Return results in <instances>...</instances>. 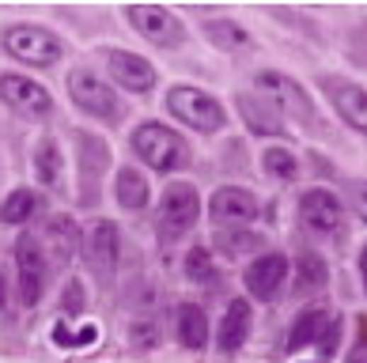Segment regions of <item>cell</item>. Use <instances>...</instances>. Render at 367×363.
<instances>
[{
	"instance_id": "2",
	"label": "cell",
	"mask_w": 367,
	"mask_h": 363,
	"mask_svg": "<svg viewBox=\"0 0 367 363\" xmlns=\"http://www.w3.org/2000/svg\"><path fill=\"white\" fill-rule=\"evenodd\" d=\"M0 42H4L8 57H16V61H23V64H35V69H50V64L64 53L57 35H50L46 27H30V23L8 27Z\"/></svg>"
},
{
	"instance_id": "12",
	"label": "cell",
	"mask_w": 367,
	"mask_h": 363,
	"mask_svg": "<svg viewBox=\"0 0 367 363\" xmlns=\"http://www.w3.org/2000/svg\"><path fill=\"white\" fill-rule=\"evenodd\" d=\"M213 224L220 227H242L258 216V201H254L250 190H239V185H224V190L213 193Z\"/></svg>"
},
{
	"instance_id": "34",
	"label": "cell",
	"mask_w": 367,
	"mask_h": 363,
	"mask_svg": "<svg viewBox=\"0 0 367 363\" xmlns=\"http://www.w3.org/2000/svg\"><path fill=\"white\" fill-rule=\"evenodd\" d=\"M53 345H57V348H69V345H72V333H69V329H64L61 322L53 325Z\"/></svg>"
},
{
	"instance_id": "11",
	"label": "cell",
	"mask_w": 367,
	"mask_h": 363,
	"mask_svg": "<svg viewBox=\"0 0 367 363\" xmlns=\"http://www.w3.org/2000/svg\"><path fill=\"white\" fill-rule=\"evenodd\" d=\"M0 98L23 117H46L50 106H53L46 87L27 80V76H16V72H0Z\"/></svg>"
},
{
	"instance_id": "13",
	"label": "cell",
	"mask_w": 367,
	"mask_h": 363,
	"mask_svg": "<svg viewBox=\"0 0 367 363\" xmlns=\"http://www.w3.org/2000/svg\"><path fill=\"white\" fill-rule=\"evenodd\" d=\"M284 277H288V261H284V254H261L247 272H242V284H247V292L254 295V299L273 303L276 292L284 288Z\"/></svg>"
},
{
	"instance_id": "8",
	"label": "cell",
	"mask_w": 367,
	"mask_h": 363,
	"mask_svg": "<svg viewBox=\"0 0 367 363\" xmlns=\"http://www.w3.org/2000/svg\"><path fill=\"white\" fill-rule=\"evenodd\" d=\"M125 16H129L132 30H137L144 42H152V46H178V42L186 38L182 23H178L174 12H166L163 4H129Z\"/></svg>"
},
{
	"instance_id": "29",
	"label": "cell",
	"mask_w": 367,
	"mask_h": 363,
	"mask_svg": "<svg viewBox=\"0 0 367 363\" xmlns=\"http://www.w3.org/2000/svg\"><path fill=\"white\" fill-rule=\"evenodd\" d=\"M258 235H250V231H235V235H224V250L231 258H239V254H247V250H254L258 246Z\"/></svg>"
},
{
	"instance_id": "30",
	"label": "cell",
	"mask_w": 367,
	"mask_h": 363,
	"mask_svg": "<svg viewBox=\"0 0 367 363\" xmlns=\"http://www.w3.org/2000/svg\"><path fill=\"white\" fill-rule=\"evenodd\" d=\"M337 345H341V322L333 318V322L318 333V348H322V356H333V352H337Z\"/></svg>"
},
{
	"instance_id": "7",
	"label": "cell",
	"mask_w": 367,
	"mask_h": 363,
	"mask_svg": "<svg viewBox=\"0 0 367 363\" xmlns=\"http://www.w3.org/2000/svg\"><path fill=\"white\" fill-rule=\"evenodd\" d=\"M84 258L91 265L95 280L98 284H110L118 272V254H121V238H118V227L110 219H95L91 227L84 231Z\"/></svg>"
},
{
	"instance_id": "14",
	"label": "cell",
	"mask_w": 367,
	"mask_h": 363,
	"mask_svg": "<svg viewBox=\"0 0 367 363\" xmlns=\"http://www.w3.org/2000/svg\"><path fill=\"white\" fill-rule=\"evenodd\" d=\"M106 69H110V76H114V83H121L132 95L152 91V83H155V69H152V64L144 61V57H137V53H125V50L110 53Z\"/></svg>"
},
{
	"instance_id": "21",
	"label": "cell",
	"mask_w": 367,
	"mask_h": 363,
	"mask_svg": "<svg viewBox=\"0 0 367 363\" xmlns=\"http://www.w3.org/2000/svg\"><path fill=\"white\" fill-rule=\"evenodd\" d=\"M178 340H182L186 348H205V340H208V318H205L201 306H193V303L178 306Z\"/></svg>"
},
{
	"instance_id": "19",
	"label": "cell",
	"mask_w": 367,
	"mask_h": 363,
	"mask_svg": "<svg viewBox=\"0 0 367 363\" xmlns=\"http://www.w3.org/2000/svg\"><path fill=\"white\" fill-rule=\"evenodd\" d=\"M250 337V303L247 299H231L224 322H220V333H216V345L224 352H235L242 348V340Z\"/></svg>"
},
{
	"instance_id": "25",
	"label": "cell",
	"mask_w": 367,
	"mask_h": 363,
	"mask_svg": "<svg viewBox=\"0 0 367 363\" xmlns=\"http://www.w3.org/2000/svg\"><path fill=\"white\" fill-rule=\"evenodd\" d=\"M205 38L213 42L220 50H242L250 42V35L242 30L239 23H231V19H213V23L205 27Z\"/></svg>"
},
{
	"instance_id": "31",
	"label": "cell",
	"mask_w": 367,
	"mask_h": 363,
	"mask_svg": "<svg viewBox=\"0 0 367 363\" xmlns=\"http://www.w3.org/2000/svg\"><path fill=\"white\" fill-rule=\"evenodd\" d=\"M84 311V288L80 284H69V288H64V314H80Z\"/></svg>"
},
{
	"instance_id": "15",
	"label": "cell",
	"mask_w": 367,
	"mask_h": 363,
	"mask_svg": "<svg viewBox=\"0 0 367 363\" xmlns=\"http://www.w3.org/2000/svg\"><path fill=\"white\" fill-rule=\"evenodd\" d=\"M76 242H80V231H76L72 219L69 216H53L50 224H46V238H38L42 254H50L46 265L64 269L72 261V254H76Z\"/></svg>"
},
{
	"instance_id": "26",
	"label": "cell",
	"mask_w": 367,
	"mask_h": 363,
	"mask_svg": "<svg viewBox=\"0 0 367 363\" xmlns=\"http://www.w3.org/2000/svg\"><path fill=\"white\" fill-rule=\"evenodd\" d=\"M35 208H38L35 193H30V190H16L4 204H0V224H27V219L35 216Z\"/></svg>"
},
{
	"instance_id": "6",
	"label": "cell",
	"mask_w": 367,
	"mask_h": 363,
	"mask_svg": "<svg viewBox=\"0 0 367 363\" xmlns=\"http://www.w3.org/2000/svg\"><path fill=\"white\" fill-rule=\"evenodd\" d=\"M299 224L318 238H341L344 235V204L329 190H307L299 201Z\"/></svg>"
},
{
	"instance_id": "27",
	"label": "cell",
	"mask_w": 367,
	"mask_h": 363,
	"mask_svg": "<svg viewBox=\"0 0 367 363\" xmlns=\"http://www.w3.org/2000/svg\"><path fill=\"white\" fill-rule=\"evenodd\" d=\"M261 167L269 171L273 178H281V182H292L295 178V159H292V151H288V148H265Z\"/></svg>"
},
{
	"instance_id": "3",
	"label": "cell",
	"mask_w": 367,
	"mask_h": 363,
	"mask_svg": "<svg viewBox=\"0 0 367 363\" xmlns=\"http://www.w3.org/2000/svg\"><path fill=\"white\" fill-rule=\"evenodd\" d=\"M166 106H171L174 117H182L190 129L197 133H216V129H224V106L216 103L213 95L197 91V87H174L171 95H166Z\"/></svg>"
},
{
	"instance_id": "16",
	"label": "cell",
	"mask_w": 367,
	"mask_h": 363,
	"mask_svg": "<svg viewBox=\"0 0 367 363\" xmlns=\"http://www.w3.org/2000/svg\"><path fill=\"white\" fill-rule=\"evenodd\" d=\"M80 140V167H84V204H95L98 201V174L106 171L110 163V151L98 137H87V133H76Z\"/></svg>"
},
{
	"instance_id": "18",
	"label": "cell",
	"mask_w": 367,
	"mask_h": 363,
	"mask_svg": "<svg viewBox=\"0 0 367 363\" xmlns=\"http://www.w3.org/2000/svg\"><path fill=\"white\" fill-rule=\"evenodd\" d=\"M326 95L333 98L337 114L349 121L352 129H363V125H367V98H363V87L344 83V80H326Z\"/></svg>"
},
{
	"instance_id": "17",
	"label": "cell",
	"mask_w": 367,
	"mask_h": 363,
	"mask_svg": "<svg viewBox=\"0 0 367 363\" xmlns=\"http://www.w3.org/2000/svg\"><path fill=\"white\" fill-rule=\"evenodd\" d=\"M239 114L247 117V125L261 137L284 133V114L273 106V98H265V95H239Z\"/></svg>"
},
{
	"instance_id": "23",
	"label": "cell",
	"mask_w": 367,
	"mask_h": 363,
	"mask_svg": "<svg viewBox=\"0 0 367 363\" xmlns=\"http://www.w3.org/2000/svg\"><path fill=\"white\" fill-rule=\"evenodd\" d=\"M326 280H329L326 261L318 254H299V261H295V295H315V292L326 288Z\"/></svg>"
},
{
	"instance_id": "4",
	"label": "cell",
	"mask_w": 367,
	"mask_h": 363,
	"mask_svg": "<svg viewBox=\"0 0 367 363\" xmlns=\"http://www.w3.org/2000/svg\"><path fill=\"white\" fill-rule=\"evenodd\" d=\"M258 87H261L265 98H273V106L281 110L284 117H295L303 129H310V133L318 129L315 106H310L307 91H303L295 80H288V76H281V72H261V76H258Z\"/></svg>"
},
{
	"instance_id": "33",
	"label": "cell",
	"mask_w": 367,
	"mask_h": 363,
	"mask_svg": "<svg viewBox=\"0 0 367 363\" xmlns=\"http://www.w3.org/2000/svg\"><path fill=\"white\" fill-rule=\"evenodd\" d=\"M344 363H367V356H363V314H360V337H356V345H352V352H349V359Z\"/></svg>"
},
{
	"instance_id": "24",
	"label": "cell",
	"mask_w": 367,
	"mask_h": 363,
	"mask_svg": "<svg viewBox=\"0 0 367 363\" xmlns=\"http://www.w3.org/2000/svg\"><path fill=\"white\" fill-rule=\"evenodd\" d=\"M118 204L121 208H129V212H140L144 204H148V178H144L140 171H132V167H121L118 174Z\"/></svg>"
},
{
	"instance_id": "5",
	"label": "cell",
	"mask_w": 367,
	"mask_h": 363,
	"mask_svg": "<svg viewBox=\"0 0 367 363\" xmlns=\"http://www.w3.org/2000/svg\"><path fill=\"white\" fill-rule=\"evenodd\" d=\"M201 216V201H197V190L186 182L166 185L163 201H159V235L163 238H182L186 231L197 224Z\"/></svg>"
},
{
	"instance_id": "28",
	"label": "cell",
	"mask_w": 367,
	"mask_h": 363,
	"mask_svg": "<svg viewBox=\"0 0 367 363\" xmlns=\"http://www.w3.org/2000/svg\"><path fill=\"white\" fill-rule=\"evenodd\" d=\"M186 272H190V280H197V284H205L208 277H213V258H208L205 246L190 250V258H186Z\"/></svg>"
},
{
	"instance_id": "10",
	"label": "cell",
	"mask_w": 367,
	"mask_h": 363,
	"mask_svg": "<svg viewBox=\"0 0 367 363\" xmlns=\"http://www.w3.org/2000/svg\"><path fill=\"white\" fill-rule=\"evenodd\" d=\"M16 265H19V299L27 306H35L46 292V254H42L38 238L23 235L16 242Z\"/></svg>"
},
{
	"instance_id": "22",
	"label": "cell",
	"mask_w": 367,
	"mask_h": 363,
	"mask_svg": "<svg viewBox=\"0 0 367 363\" xmlns=\"http://www.w3.org/2000/svg\"><path fill=\"white\" fill-rule=\"evenodd\" d=\"M35 171H38V178L42 185H50V190H57L61 178H64V159H61V148H57V140H38V148H35Z\"/></svg>"
},
{
	"instance_id": "1",
	"label": "cell",
	"mask_w": 367,
	"mask_h": 363,
	"mask_svg": "<svg viewBox=\"0 0 367 363\" xmlns=\"http://www.w3.org/2000/svg\"><path fill=\"white\" fill-rule=\"evenodd\" d=\"M132 151H137L152 171H182L186 163H190V144H186L174 129L155 125V121H148V125H140L137 133H132Z\"/></svg>"
},
{
	"instance_id": "35",
	"label": "cell",
	"mask_w": 367,
	"mask_h": 363,
	"mask_svg": "<svg viewBox=\"0 0 367 363\" xmlns=\"http://www.w3.org/2000/svg\"><path fill=\"white\" fill-rule=\"evenodd\" d=\"M0 306H4V280H0Z\"/></svg>"
},
{
	"instance_id": "32",
	"label": "cell",
	"mask_w": 367,
	"mask_h": 363,
	"mask_svg": "<svg viewBox=\"0 0 367 363\" xmlns=\"http://www.w3.org/2000/svg\"><path fill=\"white\" fill-rule=\"evenodd\" d=\"M95 340H98V325H95V322H91V325H80V329L72 333V345H95Z\"/></svg>"
},
{
	"instance_id": "9",
	"label": "cell",
	"mask_w": 367,
	"mask_h": 363,
	"mask_svg": "<svg viewBox=\"0 0 367 363\" xmlns=\"http://www.w3.org/2000/svg\"><path fill=\"white\" fill-rule=\"evenodd\" d=\"M69 95H72V103L80 106V110H87L91 117H103V121H110V125L121 117L114 87H106L103 80H95L87 69H76L69 76Z\"/></svg>"
},
{
	"instance_id": "20",
	"label": "cell",
	"mask_w": 367,
	"mask_h": 363,
	"mask_svg": "<svg viewBox=\"0 0 367 363\" xmlns=\"http://www.w3.org/2000/svg\"><path fill=\"white\" fill-rule=\"evenodd\" d=\"M329 325V314L322 311V306H310V311H303L292 322V333H288V352H299V348H307V345H315L318 333Z\"/></svg>"
}]
</instances>
